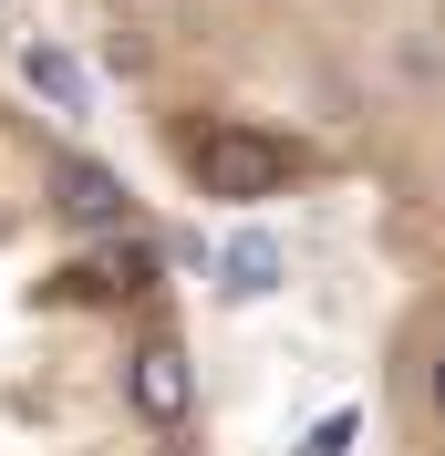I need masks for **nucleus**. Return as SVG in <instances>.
Masks as SVG:
<instances>
[{
	"mask_svg": "<svg viewBox=\"0 0 445 456\" xmlns=\"http://www.w3.org/2000/svg\"><path fill=\"white\" fill-rule=\"evenodd\" d=\"M125 395H135V415H145V426H187L197 373H187V353H176V342H145L135 363H125Z\"/></svg>",
	"mask_w": 445,
	"mask_h": 456,
	"instance_id": "obj_2",
	"label": "nucleus"
},
{
	"mask_svg": "<svg viewBox=\"0 0 445 456\" xmlns=\"http://www.w3.org/2000/svg\"><path fill=\"white\" fill-rule=\"evenodd\" d=\"M218 270H228V290H279V239H259V228H239L218 249Z\"/></svg>",
	"mask_w": 445,
	"mask_h": 456,
	"instance_id": "obj_5",
	"label": "nucleus"
},
{
	"mask_svg": "<svg viewBox=\"0 0 445 456\" xmlns=\"http://www.w3.org/2000/svg\"><path fill=\"white\" fill-rule=\"evenodd\" d=\"M62 208H73V218H114V208H125V187H114L104 167H62Z\"/></svg>",
	"mask_w": 445,
	"mask_h": 456,
	"instance_id": "obj_6",
	"label": "nucleus"
},
{
	"mask_svg": "<svg viewBox=\"0 0 445 456\" xmlns=\"http://www.w3.org/2000/svg\"><path fill=\"white\" fill-rule=\"evenodd\" d=\"M145 281H156V259H145L135 239H114V249H93V259L62 270V290H84V301H135Z\"/></svg>",
	"mask_w": 445,
	"mask_h": 456,
	"instance_id": "obj_3",
	"label": "nucleus"
},
{
	"mask_svg": "<svg viewBox=\"0 0 445 456\" xmlns=\"http://www.w3.org/2000/svg\"><path fill=\"white\" fill-rule=\"evenodd\" d=\"M425 395H435V415H445V353H435V373H425Z\"/></svg>",
	"mask_w": 445,
	"mask_h": 456,
	"instance_id": "obj_8",
	"label": "nucleus"
},
{
	"mask_svg": "<svg viewBox=\"0 0 445 456\" xmlns=\"http://www.w3.org/2000/svg\"><path fill=\"white\" fill-rule=\"evenodd\" d=\"M197 176H207V198H270V187L301 176V145L228 125V135H197Z\"/></svg>",
	"mask_w": 445,
	"mask_h": 456,
	"instance_id": "obj_1",
	"label": "nucleus"
},
{
	"mask_svg": "<svg viewBox=\"0 0 445 456\" xmlns=\"http://www.w3.org/2000/svg\"><path fill=\"white\" fill-rule=\"evenodd\" d=\"M342 446H352V415H321V426L301 436V456H342Z\"/></svg>",
	"mask_w": 445,
	"mask_h": 456,
	"instance_id": "obj_7",
	"label": "nucleus"
},
{
	"mask_svg": "<svg viewBox=\"0 0 445 456\" xmlns=\"http://www.w3.org/2000/svg\"><path fill=\"white\" fill-rule=\"evenodd\" d=\"M21 84L42 94V104H62V114H93V73L62 42H21Z\"/></svg>",
	"mask_w": 445,
	"mask_h": 456,
	"instance_id": "obj_4",
	"label": "nucleus"
}]
</instances>
